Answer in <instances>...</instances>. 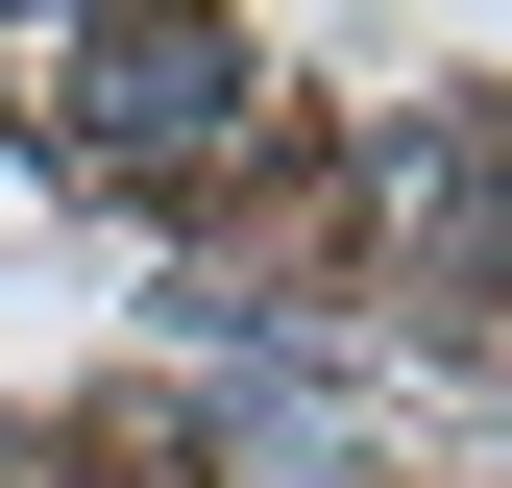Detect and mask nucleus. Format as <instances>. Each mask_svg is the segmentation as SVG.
<instances>
[{"instance_id": "nucleus-1", "label": "nucleus", "mask_w": 512, "mask_h": 488, "mask_svg": "<svg viewBox=\"0 0 512 488\" xmlns=\"http://www.w3.org/2000/svg\"><path fill=\"white\" fill-rule=\"evenodd\" d=\"M0 98H25L49 171L147 196V171H220L269 74H244V25H0Z\"/></svg>"}]
</instances>
